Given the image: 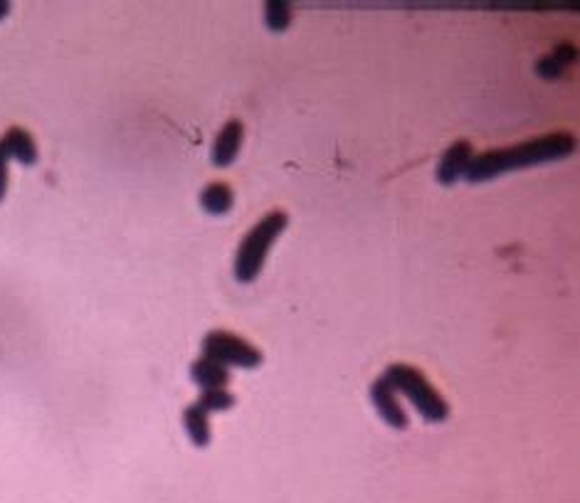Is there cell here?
<instances>
[{"mask_svg": "<svg viewBox=\"0 0 580 503\" xmlns=\"http://www.w3.org/2000/svg\"><path fill=\"white\" fill-rule=\"evenodd\" d=\"M470 163H472V143L454 141L438 163V181L442 185H454L467 173Z\"/></svg>", "mask_w": 580, "mask_h": 503, "instance_id": "cell-6", "label": "cell"}, {"mask_svg": "<svg viewBox=\"0 0 580 503\" xmlns=\"http://www.w3.org/2000/svg\"><path fill=\"white\" fill-rule=\"evenodd\" d=\"M371 400H373V408L378 415L386 424H390L393 430H408V415L403 405H400L398 398H396V390L390 388L388 380L381 375L376 378V383L371 385Z\"/></svg>", "mask_w": 580, "mask_h": 503, "instance_id": "cell-5", "label": "cell"}, {"mask_svg": "<svg viewBox=\"0 0 580 503\" xmlns=\"http://www.w3.org/2000/svg\"><path fill=\"white\" fill-rule=\"evenodd\" d=\"M383 378L396 393H403L412 402V408H416L428 422H444L450 418L448 400H444L438 390L430 385V380L412 365L393 363Z\"/></svg>", "mask_w": 580, "mask_h": 503, "instance_id": "cell-3", "label": "cell"}, {"mask_svg": "<svg viewBox=\"0 0 580 503\" xmlns=\"http://www.w3.org/2000/svg\"><path fill=\"white\" fill-rule=\"evenodd\" d=\"M191 378L198 388L213 390V388H226L230 383V371L226 365H220L213 358H198L191 365Z\"/></svg>", "mask_w": 580, "mask_h": 503, "instance_id": "cell-9", "label": "cell"}, {"mask_svg": "<svg viewBox=\"0 0 580 503\" xmlns=\"http://www.w3.org/2000/svg\"><path fill=\"white\" fill-rule=\"evenodd\" d=\"M287 212L274 210L264 215L252 232L240 242L236 256V279L240 284H250L260 276L267 254H270L272 244L280 240V234L287 230Z\"/></svg>", "mask_w": 580, "mask_h": 503, "instance_id": "cell-2", "label": "cell"}, {"mask_svg": "<svg viewBox=\"0 0 580 503\" xmlns=\"http://www.w3.org/2000/svg\"><path fill=\"white\" fill-rule=\"evenodd\" d=\"M196 405L206 412H222V410H230L232 405H236V395H232L228 388L203 390V395H200Z\"/></svg>", "mask_w": 580, "mask_h": 503, "instance_id": "cell-14", "label": "cell"}, {"mask_svg": "<svg viewBox=\"0 0 580 503\" xmlns=\"http://www.w3.org/2000/svg\"><path fill=\"white\" fill-rule=\"evenodd\" d=\"M242 137H244V127L238 119L228 121V124L220 129L218 139L213 143V163L218 168H228L230 163H236L242 147Z\"/></svg>", "mask_w": 580, "mask_h": 503, "instance_id": "cell-7", "label": "cell"}, {"mask_svg": "<svg viewBox=\"0 0 580 503\" xmlns=\"http://www.w3.org/2000/svg\"><path fill=\"white\" fill-rule=\"evenodd\" d=\"M6 190H8V155L0 147V200L6 198Z\"/></svg>", "mask_w": 580, "mask_h": 503, "instance_id": "cell-15", "label": "cell"}, {"mask_svg": "<svg viewBox=\"0 0 580 503\" xmlns=\"http://www.w3.org/2000/svg\"><path fill=\"white\" fill-rule=\"evenodd\" d=\"M264 22L272 32H284L292 22V6L284 3V0H272V3L264 6Z\"/></svg>", "mask_w": 580, "mask_h": 503, "instance_id": "cell-13", "label": "cell"}, {"mask_svg": "<svg viewBox=\"0 0 580 503\" xmlns=\"http://www.w3.org/2000/svg\"><path fill=\"white\" fill-rule=\"evenodd\" d=\"M573 151H576L573 133H568V131L546 133V137L517 143V147L494 149V151L477 155V159L470 163V168H467L464 178L470 183H484V181H492V178H499L504 173L521 171V168L568 159Z\"/></svg>", "mask_w": 580, "mask_h": 503, "instance_id": "cell-1", "label": "cell"}, {"mask_svg": "<svg viewBox=\"0 0 580 503\" xmlns=\"http://www.w3.org/2000/svg\"><path fill=\"white\" fill-rule=\"evenodd\" d=\"M203 355L226 368H248V371L262 363V353L230 331H210L203 339Z\"/></svg>", "mask_w": 580, "mask_h": 503, "instance_id": "cell-4", "label": "cell"}, {"mask_svg": "<svg viewBox=\"0 0 580 503\" xmlns=\"http://www.w3.org/2000/svg\"><path fill=\"white\" fill-rule=\"evenodd\" d=\"M576 60V50L571 44H563V48H556L549 58L539 62V74L541 77H549V80H556V77H561V72L566 70L568 64Z\"/></svg>", "mask_w": 580, "mask_h": 503, "instance_id": "cell-12", "label": "cell"}, {"mask_svg": "<svg viewBox=\"0 0 580 503\" xmlns=\"http://www.w3.org/2000/svg\"><path fill=\"white\" fill-rule=\"evenodd\" d=\"M0 147H3L8 159H16L22 165L38 163V143L26 129H20V127L8 129L6 137L0 139Z\"/></svg>", "mask_w": 580, "mask_h": 503, "instance_id": "cell-8", "label": "cell"}, {"mask_svg": "<svg viewBox=\"0 0 580 503\" xmlns=\"http://www.w3.org/2000/svg\"><path fill=\"white\" fill-rule=\"evenodd\" d=\"M8 13H10V3H3V0H0V20H3Z\"/></svg>", "mask_w": 580, "mask_h": 503, "instance_id": "cell-16", "label": "cell"}, {"mask_svg": "<svg viewBox=\"0 0 580 503\" xmlns=\"http://www.w3.org/2000/svg\"><path fill=\"white\" fill-rule=\"evenodd\" d=\"M183 427L188 432V437L196 446H208L210 444V422L208 412L200 410L198 405H191L183 412Z\"/></svg>", "mask_w": 580, "mask_h": 503, "instance_id": "cell-11", "label": "cell"}, {"mask_svg": "<svg viewBox=\"0 0 580 503\" xmlns=\"http://www.w3.org/2000/svg\"><path fill=\"white\" fill-rule=\"evenodd\" d=\"M232 205H236V195L228 183H210L200 193V208L210 215H228Z\"/></svg>", "mask_w": 580, "mask_h": 503, "instance_id": "cell-10", "label": "cell"}]
</instances>
